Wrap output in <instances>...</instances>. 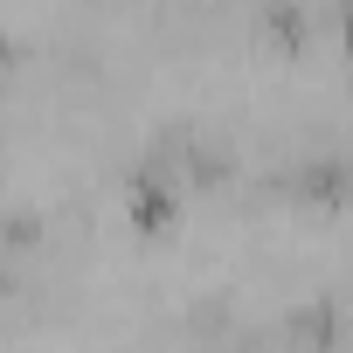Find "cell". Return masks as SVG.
Masks as SVG:
<instances>
[{
    "label": "cell",
    "mask_w": 353,
    "mask_h": 353,
    "mask_svg": "<svg viewBox=\"0 0 353 353\" xmlns=\"http://www.w3.org/2000/svg\"><path fill=\"white\" fill-rule=\"evenodd\" d=\"M339 56H353V0L339 8Z\"/></svg>",
    "instance_id": "6da1fadb"
}]
</instances>
